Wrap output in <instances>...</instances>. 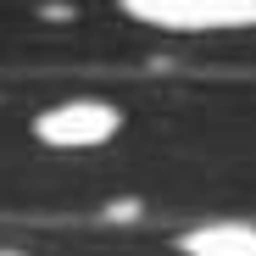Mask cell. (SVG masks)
Returning <instances> with one entry per match:
<instances>
[{
  "mask_svg": "<svg viewBox=\"0 0 256 256\" xmlns=\"http://www.w3.org/2000/svg\"><path fill=\"white\" fill-rule=\"evenodd\" d=\"M178 256H256V223L245 218H212L178 234Z\"/></svg>",
  "mask_w": 256,
  "mask_h": 256,
  "instance_id": "3957f363",
  "label": "cell"
},
{
  "mask_svg": "<svg viewBox=\"0 0 256 256\" xmlns=\"http://www.w3.org/2000/svg\"><path fill=\"white\" fill-rule=\"evenodd\" d=\"M117 6L162 34H240L256 28V0H117Z\"/></svg>",
  "mask_w": 256,
  "mask_h": 256,
  "instance_id": "6da1fadb",
  "label": "cell"
},
{
  "mask_svg": "<svg viewBox=\"0 0 256 256\" xmlns=\"http://www.w3.org/2000/svg\"><path fill=\"white\" fill-rule=\"evenodd\" d=\"M117 128H122V106H112L100 95H72V100H56L34 117V140L56 145V150H95Z\"/></svg>",
  "mask_w": 256,
  "mask_h": 256,
  "instance_id": "7a4b0ae2",
  "label": "cell"
}]
</instances>
